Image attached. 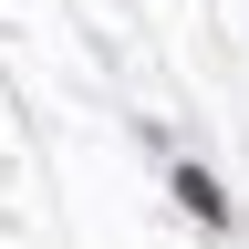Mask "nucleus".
Wrapping results in <instances>:
<instances>
[{
	"label": "nucleus",
	"instance_id": "f257e3e1",
	"mask_svg": "<svg viewBox=\"0 0 249 249\" xmlns=\"http://www.w3.org/2000/svg\"><path fill=\"white\" fill-rule=\"evenodd\" d=\"M177 197L197 208V218H229V197H218V177H208V166H177Z\"/></svg>",
	"mask_w": 249,
	"mask_h": 249
}]
</instances>
